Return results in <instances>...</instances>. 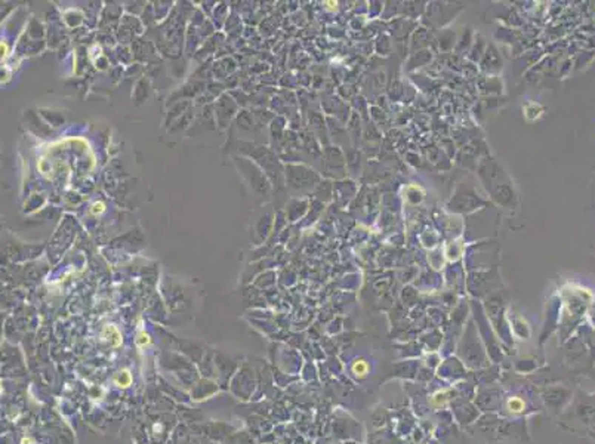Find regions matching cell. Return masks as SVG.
<instances>
[{"mask_svg":"<svg viewBox=\"0 0 595 444\" xmlns=\"http://www.w3.org/2000/svg\"><path fill=\"white\" fill-rule=\"evenodd\" d=\"M114 382H115L117 387L128 388V387L132 384V375H131V372H129L128 369H123V370H120V372H117V373L114 375Z\"/></svg>","mask_w":595,"mask_h":444,"instance_id":"6da1fadb","label":"cell"},{"mask_svg":"<svg viewBox=\"0 0 595 444\" xmlns=\"http://www.w3.org/2000/svg\"><path fill=\"white\" fill-rule=\"evenodd\" d=\"M351 370H352V373H354L357 378H360V379H362V378H366L368 373H369V363H368L366 360L360 359V360L354 361Z\"/></svg>","mask_w":595,"mask_h":444,"instance_id":"7a4b0ae2","label":"cell"},{"mask_svg":"<svg viewBox=\"0 0 595 444\" xmlns=\"http://www.w3.org/2000/svg\"><path fill=\"white\" fill-rule=\"evenodd\" d=\"M507 409L512 413H521L524 409V401L520 397H512L507 403Z\"/></svg>","mask_w":595,"mask_h":444,"instance_id":"3957f363","label":"cell"},{"mask_svg":"<svg viewBox=\"0 0 595 444\" xmlns=\"http://www.w3.org/2000/svg\"><path fill=\"white\" fill-rule=\"evenodd\" d=\"M150 344V336H148V333H145V332H140L138 333V336H137V345L140 347V348H144L145 345H148Z\"/></svg>","mask_w":595,"mask_h":444,"instance_id":"277c9868","label":"cell"},{"mask_svg":"<svg viewBox=\"0 0 595 444\" xmlns=\"http://www.w3.org/2000/svg\"><path fill=\"white\" fill-rule=\"evenodd\" d=\"M21 443H23V444H34V441H33L31 438H23Z\"/></svg>","mask_w":595,"mask_h":444,"instance_id":"5b68a950","label":"cell"}]
</instances>
